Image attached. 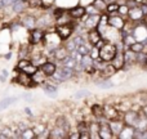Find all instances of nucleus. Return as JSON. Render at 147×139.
Here are the masks:
<instances>
[{
  "label": "nucleus",
  "mask_w": 147,
  "mask_h": 139,
  "mask_svg": "<svg viewBox=\"0 0 147 139\" xmlns=\"http://www.w3.org/2000/svg\"><path fill=\"white\" fill-rule=\"evenodd\" d=\"M20 71H22V72H25V73H27V75H30V76H32L34 73L38 71V66H35V64L32 63V62H28V63H26L25 66L22 67Z\"/></svg>",
  "instance_id": "obj_22"
},
{
  "label": "nucleus",
  "mask_w": 147,
  "mask_h": 139,
  "mask_svg": "<svg viewBox=\"0 0 147 139\" xmlns=\"http://www.w3.org/2000/svg\"><path fill=\"white\" fill-rule=\"evenodd\" d=\"M53 56L56 59L62 61V59H65L67 56H69V52H67V49L65 48V46H58V48L53 49Z\"/></svg>",
  "instance_id": "obj_21"
},
{
  "label": "nucleus",
  "mask_w": 147,
  "mask_h": 139,
  "mask_svg": "<svg viewBox=\"0 0 147 139\" xmlns=\"http://www.w3.org/2000/svg\"><path fill=\"white\" fill-rule=\"evenodd\" d=\"M99 121L96 120V121H89V133H90V139H101L99 138Z\"/></svg>",
  "instance_id": "obj_20"
},
{
  "label": "nucleus",
  "mask_w": 147,
  "mask_h": 139,
  "mask_svg": "<svg viewBox=\"0 0 147 139\" xmlns=\"http://www.w3.org/2000/svg\"><path fill=\"white\" fill-rule=\"evenodd\" d=\"M16 80H17V83L20 84V85H23V86H32V85H36V84L34 83V80H32V76L27 75V73L22 72V71H21L20 75L16 77Z\"/></svg>",
  "instance_id": "obj_15"
},
{
  "label": "nucleus",
  "mask_w": 147,
  "mask_h": 139,
  "mask_svg": "<svg viewBox=\"0 0 147 139\" xmlns=\"http://www.w3.org/2000/svg\"><path fill=\"white\" fill-rule=\"evenodd\" d=\"M109 125H110V128H111V132H112V134H114V138H117V137H119V134L121 133L123 128L125 126V124H124V121H123V119L110 120V121H109Z\"/></svg>",
  "instance_id": "obj_11"
},
{
  "label": "nucleus",
  "mask_w": 147,
  "mask_h": 139,
  "mask_svg": "<svg viewBox=\"0 0 147 139\" xmlns=\"http://www.w3.org/2000/svg\"><path fill=\"white\" fill-rule=\"evenodd\" d=\"M21 138H25V139L36 138V134H35V132H34V129H26L21 133Z\"/></svg>",
  "instance_id": "obj_32"
},
{
  "label": "nucleus",
  "mask_w": 147,
  "mask_h": 139,
  "mask_svg": "<svg viewBox=\"0 0 147 139\" xmlns=\"http://www.w3.org/2000/svg\"><path fill=\"white\" fill-rule=\"evenodd\" d=\"M128 17H129V21L133 23H138V22H142L143 21V12L142 9H141L140 5H137V7L134 8H129V10H128Z\"/></svg>",
  "instance_id": "obj_8"
},
{
  "label": "nucleus",
  "mask_w": 147,
  "mask_h": 139,
  "mask_svg": "<svg viewBox=\"0 0 147 139\" xmlns=\"http://www.w3.org/2000/svg\"><path fill=\"white\" fill-rule=\"evenodd\" d=\"M92 115L96 117V120L103 117V106L102 104H93L92 106Z\"/></svg>",
  "instance_id": "obj_23"
},
{
  "label": "nucleus",
  "mask_w": 147,
  "mask_h": 139,
  "mask_svg": "<svg viewBox=\"0 0 147 139\" xmlns=\"http://www.w3.org/2000/svg\"><path fill=\"white\" fill-rule=\"evenodd\" d=\"M86 95H89V91L88 90H80V91H78V93L75 94V98L76 99H80V98H83V97H86Z\"/></svg>",
  "instance_id": "obj_40"
},
{
  "label": "nucleus",
  "mask_w": 147,
  "mask_h": 139,
  "mask_svg": "<svg viewBox=\"0 0 147 139\" xmlns=\"http://www.w3.org/2000/svg\"><path fill=\"white\" fill-rule=\"evenodd\" d=\"M92 4L94 5V7L98 9L99 13H106V8H107V4L105 0H93V3Z\"/></svg>",
  "instance_id": "obj_26"
},
{
  "label": "nucleus",
  "mask_w": 147,
  "mask_h": 139,
  "mask_svg": "<svg viewBox=\"0 0 147 139\" xmlns=\"http://www.w3.org/2000/svg\"><path fill=\"white\" fill-rule=\"evenodd\" d=\"M98 72H99V75H101L102 79H110L117 72V70L115 68L111 63H107L106 66H105L101 71H98Z\"/></svg>",
  "instance_id": "obj_18"
},
{
  "label": "nucleus",
  "mask_w": 147,
  "mask_h": 139,
  "mask_svg": "<svg viewBox=\"0 0 147 139\" xmlns=\"http://www.w3.org/2000/svg\"><path fill=\"white\" fill-rule=\"evenodd\" d=\"M124 62H125L124 67L125 66L130 67L132 64L137 63V53L133 52L132 49H129V48H125L124 49Z\"/></svg>",
  "instance_id": "obj_12"
},
{
  "label": "nucleus",
  "mask_w": 147,
  "mask_h": 139,
  "mask_svg": "<svg viewBox=\"0 0 147 139\" xmlns=\"http://www.w3.org/2000/svg\"><path fill=\"white\" fill-rule=\"evenodd\" d=\"M74 31H75V28H74V25L71 22L63 23V25H57V27H56V34L58 35V38L63 41L70 39V36L74 34Z\"/></svg>",
  "instance_id": "obj_3"
},
{
  "label": "nucleus",
  "mask_w": 147,
  "mask_h": 139,
  "mask_svg": "<svg viewBox=\"0 0 147 139\" xmlns=\"http://www.w3.org/2000/svg\"><path fill=\"white\" fill-rule=\"evenodd\" d=\"M69 14L72 17V19H81L86 14V9L84 7H81V5H79V7L71 8L69 10Z\"/></svg>",
  "instance_id": "obj_19"
},
{
  "label": "nucleus",
  "mask_w": 147,
  "mask_h": 139,
  "mask_svg": "<svg viewBox=\"0 0 147 139\" xmlns=\"http://www.w3.org/2000/svg\"><path fill=\"white\" fill-rule=\"evenodd\" d=\"M107 23H109L110 27L115 28V30H121L123 27L125 26L127 21H125L124 17H121L117 13H114V14H109V18H107Z\"/></svg>",
  "instance_id": "obj_5"
},
{
  "label": "nucleus",
  "mask_w": 147,
  "mask_h": 139,
  "mask_svg": "<svg viewBox=\"0 0 147 139\" xmlns=\"http://www.w3.org/2000/svg\"><path fill=\"white\" fill-rule=\"evenodd\" d=\"M67 138L78 139V138H80V134H79V132H76V133H69V137H67Z\"/></svg>",
  "instance_id": "obj_41"
},
{
  "label": "nucleus",
  "mask_w": 147,
  "mask_h": 139,
  "mask_svg": "<svg viewBox=\"0 0 147 139\" xmlns=\"http://www.w3.org/2000/svg\"><path fill=\"white\" fill-rule=\"evenodd\" d=\"M99 121V138L101 139H111L114 138V134H112L111 132V128H110L109 125V120H106L105 117H101V119H98Z\"/></svg>",
  "instance_id": "obj_4"
},
{
  "label": "nucleus",
  "mask_w": 147,
  "mask_h": 139,
  "mask_svg": "<svg viewBox=\"0 0 147 139\" xmlns=\"http://www.w3.org/2000/svg\"><path fill=\"white\" fill-rule=\"evenodd\" d=\"M74 72L75 70L74 68H70V67H66V66H62L61 68H57L56 72H54V79H57L58 81H66L69 79H71L74 76Z\"/></svg>",
  "instance_id": "obj_6"
},
{
  "label": "nucleus",
  "mask_w": 147,
  "mask_h": 139,
  "mask_svg": "<svg viewBox=\"0 0 147 139\" xmlns=\"http://www.w3.org/2000/svg\"><path fill=\"white\" fill-rule=\"evenodd\" d=\"M85 9H86V14H101V13L98 12V9H97L93 4L89 5V7L85 8Z\"/></svg>",
  "instance_id": "obj_39"
},
{
  "label": "nucleus",
  "mask_w": 147,
  "mask_h": 139,
  "mask_svg": "<svg viewBox=\"0 0 147 139\" xmlns=\"http://www.w3.org/2000/svg\"><path fill=\"white\" fill-rule=\"evenodd\" d=\"M40 70L45 76H53L54 72H56V70H57V66H56V63H53V62L47 61L40 66Z\"/></svg>",
  "instance_id": "obj_16"
},
{
  "label": "nucleus",
  "mask_w": 147,
  "mask_h": 139,
  "mask_svg": "<svg viewBox=\"0 0 147 139\" xmlns=\"http://www.w3.org/2000/svg\"><path fill=\"white\" fill-rule=\"evenodd\" d=\"M66 41H67V43H66V46H65V48L67 49V52H69V53H70V52H72V50H75V49L78 48V46H76V44H75V41H74L72 39H71V40H69V39H67Z\"/></svg>",
  "instance_id": "obj_36"
},
{
  "label": "nucleus",
  "mask_w": 147,
  "mask_h": 139,
  "mask_svg": "<svg viewBox=\"0 0 147 139\" xmlns=\"http://www.w3.org/2000/svg\"><path fill=\"white\" fill-rule=\"evenodd\" d=\"M145 66H147V58H146V61H145Z\"/></svg>",
  "instance_id": "obj_45"
},
{
  "label": "nucleus",
  "mask_w": 147,
  "mask_h": 139,
  "mask_svg": "<svg viewBox=\"0 0 147 139\" xmlns=\"http://www.w3.org/2000/svg\"><path fill=\"white\" fill-rule=\"evenodd\" d=\"M69 137V132L63 129L61 126H54V129L52 132H49V138H56V139H62V138H67Z\"/></svg>",
  "instance_id": "obj_17"
},
{
  "label": "nucleus",
  "mask_w": 147,
  "mask_h": 139,
  "mask_svg": "<svg viewBox=\"0 0 147 139\" xmlns=\"http://www.w3.org/2000/svg\"><path fill=\"white\" fill-rule=\"evenodd\" d=\"M90 48H92V45L89 43L88 44L84 43V44H81V45H79L78 48H76V50H78L79 54H81V56H85V54L90 53Z\"/></svg>",
  "instance_id": "obj_25"
},
{
  "label": "nucleus",
  "mask_w": 147,
  "mask_h": 139,
  "mask_svg": "<svg viewBox=\"0 0 147 139\" xmlns=\"http://www.w3.org/2000/svg\"><path fill=\"white\" fill-rule=\"evenodd\" d=\"M141 111H142V113L147 117V104H146V106H143V107H142V109H141Z\"/></svg>",
  "instance_id": "obj_42"
},
{
  "label": "nucleus",
  "mask_w": 147,
  "mask_h": 139,
  "mask_svg": "<svg viewBox=\"0 0 147 139\" xmlns=\"http://www.w3.org/2000/svg\"><path fill=\"white\" fill-rule=\"evenodd\" d=\"M25 111H26V113H28V115H31V112H30V109H28V108H26V109H25Z\"/></svg>",
  "instance_id": "obj_44"
},
{
  "label": "nucleus",
  "mask_w": 147,
  "mask_h": 139,
  "mask_svg": "<svg viewBox=\"0 0 147 139\" xmlns=\"http://www.w3.org/2000/svg\"><path fill=\"white\" fill-rule=\"evenodd\" d=\"M16 101V98L14 97H10V98H7V99H4L3 102H0V108H4V107H7L8 104H10V103H13V102Z\"/></svg>",
  "instance_id": "obj_38"
},
{
  "label": "nucleus",
  "mask_w": 147,
  "mask_h": 139,
  "mask_svg": "<svg viewBox=\"0 0 147 139\" xmlns=\"http://www.w3.org/2000/svg\"><path fill=\"white\" fill-rule=\"evenodd\" d=\"M78 132L80 134V139H90V133H89V122L81 121L78 122Z\"/></svg>",
  "instance_id": "obj_13"
},
{
  "label": "nucleus",
  "mask_w": 147,
  "mask_h": 139,
  "mask_svg": "<svg viewBox=\"0 0 147 139\" xmlns=\"http://www.w3.org/2000/svg\"><path fill=\"white\" fill-rule=\"evenodd\" d=\"M25 7H26V3L22 1V0H17L16 3H13V8H14V12H16V13L23 12Z\"/></svg>",
  "instance_id": "obj_31"
},
{
  "label": "nucleus",
  "mask_w": 147,
  "mask_h": 139,
  "mask_svg": "<svg viewBox=\"0 0 147 139\" xmlns=\"http://www.w3.org/2000/svg\"><path fill=\"white\" fill-rule=\"evenodd\" d=\"M128 10H129V8H128L125 4L119 5V9H117V14H120L121 17H125V15H128Z\"/></svg>",
  "instance_id": "obj_35"
},
{
  "label": "nucleus",
  "mask_w": 147,
  "mask_h": 139,
  "mask_svg": "<svg viewBox=\"0 0 147 139\" xmlns=\"http://www.w3.org/2000/svg\"><path fill=\"white\" fill-rule=\"evenodd\" d=\"M44 36H45V34H44L43 28L34 27L30 30V39H28V41H30L31 45H36V44H39L40 41L44 40Z\"/></svg>",
  "instance_id": "obj_9"
},
{
  "label": "nucleus",
  "mask_w": 147,
  "mask_h": 139,
  "mask_svg": "<svg viewBox=\"0 0 147 139\" xmlns=\"http://www.w3.org/2000/svg\"><path fill=\"white\" fill-rule=\"evenodd\" d=\"M99 50V58L102 59V61L107 62V63H110V62L114 59V57L116 56L117 53V48H116V44L114 43H110V41H105L103 45L101 46V48H98Z\"/></svg>",
  "instance_id": "obj_1"
},
{
  "label": "nucleus",
  "mask_w": 147,
  "mask_h": 139,
  "mask_svg": "<svg viewBox=\"0 0 147 139\" xmlns=\"http://www.w3.org/2000/svg\"><path fill=\"white\" fill-rule=\"evenodd\" d=\"M44 91L51 97L57 95V86L52 85V84H44Z\"/></svg>",
  "instance_id": "obj_27"
},
{
  "label": "nucleus",
  "mask_w": 147,
  "mask_h": 139,
  "mask_svg": "<svg viewBox=\"0 0 147 139\" xmlns=\"http://www.w3.org/2000/svg\"><path fill=\"white\" fill-rule=\"evenodd\" d=\"M142 111H134V109H127V111L123 113V121L125 125H129V126L136 128L140 121V117Z\"/></svg>",
  "instance_id": "obj_2"
},
{
  "label": "nucleus",
  "mask_w": 147,
  "mask_h": 139,
  "mask_svg": "<svg viewBox=\"0 0 147 139\" xmlns=\"http://www.w3.org/2000/svg\"><path fill=\"white\" fill-rule=\"evenodd\" d=\"M146 130H147V129H146Z\"/></svg>",
  "instance_id": "obj_46"
},
{
  "label": "nucleus",
  "mask_w": 147,
  "mask_h": 139,
  "mask_svg": "<svg viewBox=\"0 0 147 139\" xmlns=\"http://www.w3.org/2000/svg\"><path fill=\"white\" fill-rule=\"evenodd\" d=\"M129 49H132L136 53H140V52H145V45H143L142 41H136L134 44H132L129 46Z\"/></svg>",
  "instance_id": "obj_29"
},
{
  "label": "nucleus",
  "mask_w": 147,
  "mask_h": 139,
  "mask_svg": "<svg viewBox=\"0 0 147 139\" xmlns=\"http://www.w3.org/2000/svg\"><path fill=\"white\" fill-rule=\"evenodd\" d=\"M103 117L106 120H115L120 119V111L112 104H105L103 106Z\"/></svg>",
  "instance_id": "obj_7"
},
{
  "label": "nucleus",
  "mask_w": 147,
  "mask_h": 139,
  "mask_svg": "<svg viewBox=\"0 0 147 139\" xmlns=\"http://www.w3.org/2000/svg\"><path fill=\"white\" fill-rule=\"evenodd\" d=\"M61 63H62V66H66V67H70V68H74L75 70L76 68V66H78V62H76V59H74L71 56H67L65 59H62L61 61Z\"/></svg>",
  "instance_id": "obj_24"
},
{
  "label": "nucleus",
  "mask_w": 147,
  "mask_h": 139,
  "mask_svg": "<svg viewBox=\"0 0 147 139\" xmlns=\"http://www.w3.org/2000/svg\"><path fill=\"white\" fill-rule=\"evenodd\" d=\"M74 41H75V44H76V46H79V45H81V44H84V43H88V40H86L85 38H84L83 35H76L75 38L72 39Z\"/></svg>",
  "instance_id": "obj_34"
},
{
  "label": "nucleus",
  "mask_w": 147,
  "mask_h": 139,
  "mask_svg": "<svg viewBox=\"0 0 147 139\" xmlns=\"http://www.w3.org/2000/svg\"><path fill=\"white\" fill-rule=\"evenodd\" d=\"M117 9H119V4H117L116 1L109 3V4H107V8H106V13L114 14V13H117Z\"/></svg>",
  "instance_id": "obj_30"
},
{
  "label": "nucleus",
  "mask_w": 147,
  "mask_h": 139,
  "mask_svg": "<svg viewBox=\"0 0 147 139\" xmlns=\"http://www.w3.org/2000/svg\"><path fill=\"white\" fill-rule=\"evenodd\" d=\"M23 23H25L26 27L31 30V28H34L36 26V19L34 17H26V19H25V22Z\"/></svg>",
  "instance_id": "obj_33"
},
{
  "label": "nucleus",
  "mask_w": 147,
  "mask_h": 139,
  "mask_svg": "<svg viewBox=\"0 0 147 139\" xmlns=\"http://www.w3.org/2000/svg\"><path fill=\"white\" fill-rule=\"evenodd\" d=\"M28 5L31 8H40L43 5V0H28Z\"/></svg>",
  "instance_id": "obj_37"
},
{
  "label": "nucleus",
  "mask_w": 147,
  "mask_h": 139,
  "mask_svg": "<svg viewBox=\"0 0 147 139\" xmlns=\"http://www.w3.org/2000/svg\"><path fill=\"white\" fill-rule=\"evenodd\" d=\"M96 85L99 86V88H102V89H110L114 86V84H112L109 79H102L101 81H96Z\"/></svg>",
  "instance_id": "obj_28"
},
{
  "label": "nucleus",
  "mask_w": 147,
  "mask_h": 139,
  "mask_svg": "<svg viewBox=\"0 0 147 139\" xmlns=\"http://www.w3.org/2000/svg\"><path fill=\"white\" fill-rule=\"evenodd\" d=\"M110 63H111L117 71L124 68V64H125V62H124V50H117L116 56L114 57V59H112Z\"/></svg>",
  "instance_id": "obj_14"
},
{
  "label": "nucleus",
  "mask_w": 147,
  "mask_h": 139,
  "mask_svg": "<svg viewBox=\"0 0 147 139\" xmlns=\"http://www.w3.org/2000/svg\"><path fill=\"white\" fill-rule=\"evenodd\" d=\"M102 35L101 32H99L98 28H90V30L86 31V40H88V43L90 44L92 46H96L97 44L99 43V41L102 40Z\"/></svg>",
  "instance_id": "obj_10"
},
{
  "label": "nucleus",
  "mask_w": 147,
  "mask_h": 139,
  "mask_svg": "<svg viewBox=\"0 0 147 139\" xmlns=\"http://www.w3.org/2000/svg\"><path fill=\"white\" fill-rule=\"evenodd\" d=\"M143 23H145V26L147 27V14L145 15V17H143Z\"/></svg>",
  "instance_id": "obj_43"
}]
</instances>
